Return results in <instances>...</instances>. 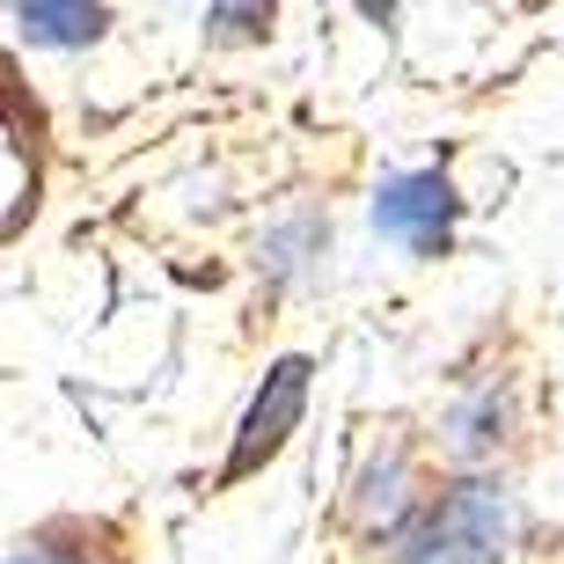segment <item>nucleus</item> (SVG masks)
Wrapping results in <instances>:
<instances>
[{"mask_svg":"<svg viewBox=\"0 0 564 564\" xmlns=\"http://www.w3.org/2000/svg\"><path fill=\"white\" fill-rule=\"evenodd\" d=\"M301 250H323V220H293V228L264 235V250H257V264H264V272H293V264H308Z\"/></svg>","mask_w":564,"mask_h":564,"instance_id":"obj_6","label":"nucleus"},{"mask_svg":"<svg viewBox=\"0 0 564 564\" xmlns=\"http://www.w3.org/2000/svg\"><path fill=\"white\" fill-rule=\"evenodd\" d=\"M8 564H66V557H52V550H15Z\"/></svg>","mask_w":564,"mask_h":564,"instance_id":"obj_8","label":"nucleus"},{"mask_svg":"<svg viewBox=\"0 0 564 564\" xmlns=\"http://www.w3.org/2000/svg\"><path fill=\"white\" fill-rule=\"evenodd\" d=\"M513 491L506 484H455L440 506H425L419 521L397 535L389 564H499V550L513 543Z\"/></svg>","mask_w":564,"mask_h":564,"instance_id":"obj_1","label":"nucleus"},{"mask_svg":"<svg viewBox=\"0 0 564 564\" xmlns=\"http://www.w3.org/2000/svg\"><path fill=\"white\" fill-rule=\"evenodd\" d=\"M397 484H403V462L389 455V462L375 469V477H367V513H381V521H397V506H403V491H397Z\"/></svg>","mask_w":564,"mask_h":564,"instance_id":"obj_7","label":"nucleus"},{"mask_svg":"<svg viewBox=\"0 0 564 564\" xmlns=\"http://www.w3.org/2000/svg\"><path fill=\"white\" fill-rule=\"evenodd\" d=\"M15 22H22L30 44L74 52V44L104 37V0H15Z\"/></svg>","mask_w":564,"mask_h":564,"instance_id":"obj_4","label":"nucleus"},{"mask_svg":"<svg viewBox=\"0 0 564 564\" xmlns=\"http://www.w3.org/2000/svg\"><path fill=\"white\" fill-rule=\"evenodd\" d=\"M301 403H308V359H279L272 375H264V389L250 397V411H242L228 477H250V469H264L286 447V433L301 425Z\"/></svg>","mask_w":564,"mask_h":564,"instance_id":"obj_3","label":"nucleus"},{"mask_svg":"<svg viewBox=\"0 0 564 564\" xmlns=\"http://www.w3.org/2000/svg\"><path fill=\"white\" fill-rule=\"evenodd\" d=\"M455 184L440 169H411V176H389L375 191V228L389 242H403L411 257H440L447 250V228H455Z\"/></svg>","mask_w":564,"mask_h":564,"instance_id":"obj_2","label":"nucleus"},{"mask_svg":"<svg viewBox=\"0 0 564 564\" xmlns=\"http://www.w3.org/2000/svg\"><path fill=\"white\" fill-rule=\"evenodd\" d=\"M447 433H455V455L462 462L491 455V447L506 440V397H499V389H477V397L455 411V425H447Z\"/></svg>","mask_w":564,"mask_h":564,"instance_id":"obj_5","label":"nucleus"},{"mask_svg":"<svg viewBox=\"0 0 564 564\" xmlns=\"http://www.w3.org/2000/svg\"><path fill=\"white\" fill-rule=\"evenodd\" d=\"M389 8H397V0H359V15H375V22L389 15Z\"/></svg>","mask_w":564,"mask_h":564,"instance_id":"obj_9","label":"nucleus"}]
</instances>
